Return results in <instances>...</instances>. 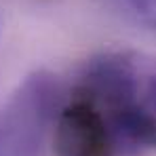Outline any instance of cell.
Listing matches in <instances>:
<instances>
[{
    "instance_id": "277c9868",
    "label": "cell",
    "mask_w": 156,
    "mask_h": 156,
    "mask_svg": "<svg viewBox=\"0 0 156 156\" xmlns=\"http://www.w3.org/2000/svg\"><path fill=\"white\" fill-rule=\"evenodd\" d=\"M133 19L156 27V0H116Z\"/></svg>"
},
{
    "instance_id": "3957f363",
    "label": "cell",
    "mask_w": 156,
    "mask_h": 156,
    "mask_svg": "<svg viewBox=\"0 0 156 156\" xmlns=\"http://www.w3.org/2000/svg\"><path fill=\"white\" fill-rule=\"evenodd\" d=\"M55 156H118L101 112L76 93H66L51 131Z\"/></svg>"
},
{
    "instance_id": "6da1fadb",
    "label": "cell",
    "mask_w": 156,
    "mask_h": 156,
    "mask_svg": "<svg viewBox=\"0 0 156 156\" xmlns=\"http://www.w3.org/2000/svg\"><path fill=\"white\" fill-rule=\"evenodd\" d=\"M72 93L101 112L118 156L156 150V59L133 51L101 53L80 70Z\"/></svg>"
},
{
    "instance_id": "7a4b0ae2",
    "label": "cell",
    "mask_w": 156,
    "mask_h": 156,
    "mask_svg": "<svg viewBox=\"0 0 156 156\" xmlns=\"http://www.w3.org/2000/svg\"><path fill=\"white\" fill-rule=\"evenodd\" d=\"M63 99V84L55 74L47 70L30 74L0 110V144L17 154L36 150L53 131Z\"/></svg>"
}]
</instances>
